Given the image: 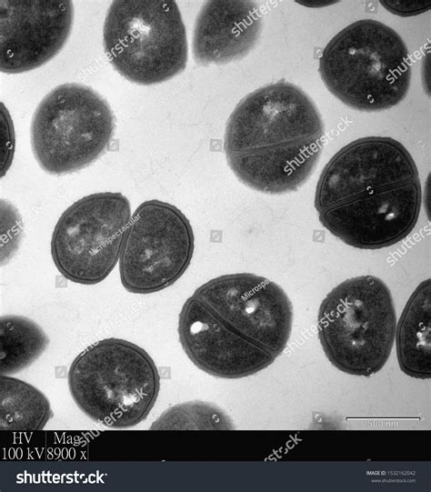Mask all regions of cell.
Returning <instances> with one entry per match:
<instances>
[{"mask_svg":"<svg viewBox=\"0 0 431 492\" xmlns=\"http://www.w3.org/2000/svg\"><path fill=\"white\" fill-rule=\"evenodd\" d=\"M315 208L322 226L347 246L380 249L415 228L422 189L407 149L388 136H366L337 151L316 184Z\"/></svg>","mask_w":431,"mask_h":492,"instance_id":"cell-1","label":"cell"},{"mask_svg":"<svg viewBox=\"0 0 431 492\" xmlns=\"http://www.w3.org/2000/svg\"><path fill=\"white\" fill-rule=\"evenodd\" d=\"M293 306L276 283L252 273L219 276L184 303L178 336L199 369L220 378L252 376L273 364L292 331Z\"/></svg>","mask_w":431,"mask_h":492,"instance_id":"cell-2","label":"cell"},{"mask_svg":"<svg viewBox=\"0 0 431 492\" xmlns=\"http://www.w3.org/2000/svg\"><path fill=\"white\" fill-rule=\"evenodd\" d=\"M324 130L312 99L297 85L278 81L239 101L226 122L224 151L230 169L248 187L290 193L314 172Z\"/></svg>","mask_w":431,"mask_h":492,"instance_id":"cell-3","label":"cell"},{"mask_svg":"<svg viewBox=\"0 0 431 492\" xmlns=\"http://www.w3.org/2000/svg\"><path fill=\"white\" fill-rule=\"evenodd\" d=\"M318 72L328 91L363 112L392 108L406 96L411 61L402 37L375 19L357 20L325 46Z\"/></svg>","mask_w":431,"mask_h":492,"instance_id":"cell-4","label":"cell"},{"mask_svg":"<svg viewBox=\"0 0 431 492\" xmlns=\"http://www.w3.org/2000/svg\"><path fill=\"white\" fill-rule=\"evenodd\" d=\"M67 379L77 407L91 419L117 429L145 419L160 388L158 369L148 353L114 337L82 351L72 362Z\"/></svg>","mask_w":431,"mask_h":492,"instance_id":"cell-5","label":"cell"},{"mask_svg":"<svg viewBox=\"0 0 431 492\" xmlns=\"http://www.w3.org/2000/svg\"><path fill=\"white\" fill-rule=\"evenodd\" d=\"M396 314L388 286L366 275L348 278L322 300L317 335L340 371L368 377L383 368L395 341Z\"/></svg>","mask_w":431,"mask_h":492,"instance_id":"cell-6","label":"cell"},{"mask_svg":"<svg viewBox=\"0 0 431 492\" xmlns=\"http://www.w3.org/2000/svg\"><path fill=\"white\" fill-rule=\"evenodd\" d=\"M103 45L116 72L142 85L172 79L187 64L185 26L172 0L113 1L104 22Z\"/></svg>","mask_w":431,"mask_h":492,"instance_id":"cell-7","label":"cell"},{"mask_svg":"<svg viewBox=\"0 0 431 492\" xmlns=\"http://www.w3.org/2000/svg\"><path fill=\"white\" fill-rule=\"evenodd\" d=\"M114 130L113 112L98 93L81 84H63L52 89L34 113L32 151L46 173H74L103 155Z\"/></svg>","mask_w":431,"mask_h":492,"instance_id":"cell-8","label":"cell"},{"mask_svg":"<svg viewBox=\"0 0 431 492\" xmlns=\"http://www.w3.org/2000/svg\"><path fill=\"white\" fill-rule=\"evenodd\" d=\"M130 218V202L119 192L95 193L73 203L51 238V256L60 274L81 285L105 280L120 258Z\"/></svg>","mask_w":431,"mask_h":492,"instance_id":"cell-9","label":"cell"},{"mask_svg":"<svg viewBox=\"0 0 431 492\" xmlns=\"http://www.w3.org/2000/svg\"><path fill=\"white\" fill-rule=\"evenodd\" d=\"M195 249L192 226L176 206L157 199L131 216L119 258L123 286L134 294L169 287L188 268Z\"/></svg>","mask_w":431,"mask_h":492,"instance_id":"cell-10","label":"cell"},{"mask_svg":"<svg viewBox=\"0 0 431 492\" xmlns=\"http://www.w3.org/2000/svg\"><path fill=\"white\" fill-rule=\"evenodd\" d=\"M73 23L70 0H1V72L19 74L47 63L65 45Z\"/></svg>","mask_w":431,"mask_h":492,"instance_id":"cell-11","label":"cell"},{"mask_svg":"<svg viewBox=\"0 0 431 492\" xmlns=\"http://www.w3.org/2000/svg\"><path fill=\"white\" fill-rule=\"evenodd\" d=\"M261 31L262 14L256 2L205 1L194 26V59L200 65L241 59L255 47Z\"/></svg>","mask_w":431,"mask_h":492,"instance_id":"cell-12","label":"cell"},{"mask_svg":"<svg viewBox=\"0 0 431 492\" xmlns=\"http://www.w3.org/2000/svg\"><path fill=\"white\" fill-rule=\"evenodd\" d=\"M430 328L431 283L427 278L412 293L396 326L397 361L411 377H431Z\"/></svg>","mask_w":431,"mask_h":492,"instance_id":"cell-13","label":"cell"},{"mask_svg":"<svg viewBox=\"0 0 431 492\" xmlns=\"http://www.w3.org/2000/svg\"><path fill=\"white\" fill-rule=\"evenodd\" d=\"M52 417L47 397L34 386L10 376L0 377V427L2 430H37Z\"/></svg>","mask_w":431,"mask_h":492,"instance_id":"cell-14","label":"cell"},{"mask_svg":"<svg viewBox=\"0 0 431 492\" xmlns=\"http://www.w3.org/2000/svg\"><path fill=\"white\" fill-rule=\"evenodd\" d=\"M49 344L44 330L33 320L15 315L0 319V372L10 376L30 366Z\"/></svg>","mask_w":431,"mask_h":492,"instance_id":"cell-15","label":"cell"},{"mask_svg":"<svg viewBox=\"0 0 431 492\" xmlns=\"http://www.w3.org/2000/svg\"><path fill=\"white\" fill-rule=\"evenodd\" d=\"M231 420L216 406L190 401L169 407L151 425L150 429H230Z\"/></svg>","mask_w":431,"mask_h":492,"instance_id":"cell-16","label":"cell"},{"mask_svg":"<svg viewBox=\"0 0 431 492\" xmlns=\"http://www.w3.org/2000/svg\"><path fill=\"white\" fill-rule=\"evenodd\" d=\"M22 234L21 218L15 209L2 208L1 217V261L4 264L17 250Z\"/></svg>","mask_w":431,"mask_h":492,"instance_id":"cell-17","label":"cell"},{"mask_svg":"<svg viewBox=\"0 0 431 492\" xmlns=\"http://www.w3.org/2000/svg\"><path fill=\"white\" fill-rule=\"evenodd\" d=\"M380 4L390 13L400 16L420 15L430 9L431 1H380Z\"/></svg>","mask_w":431,"mask_h":492,"instance_id":"cell-18","label":"cell"}]
</instances>
